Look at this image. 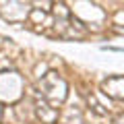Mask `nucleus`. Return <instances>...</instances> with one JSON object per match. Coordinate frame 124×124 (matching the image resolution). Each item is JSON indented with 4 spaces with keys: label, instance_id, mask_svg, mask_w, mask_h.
<instances>
[{
    "label": "nucleus",
    "instance_id": "nucleus-3",
    "mask_svg": "<svg viewBox=\"0 0 124 124\" xmlns=\"http://www.w3.org/2000/svg\"><path fill=\"white\" fill-rule=\"evenodd\" d=\"M35 112H37V116H39V120L44 124H56L58 122V110L54 106H50L48 101H37Z\"/></svg>",
    "mask_w": 124,
    "mask_h": 124
},
{
    "label": "nucleus",
    "instance_id": "nucleus-1",
    "mask_svg": "<svg viewBox=\"0 0 124 124\" xmlns=\"http://www.w3.org/2000/svg\"><path fill=\"white\" fill-rule=\"evenodd\" d=\"M39 95L50 103V106H60L68 95V85L66 81L58 77V72H48L39 81Z\"/></svg>",
    "mask_w": 124,
    "mask_h": 124
},
{
    "label": "nucleus",
    "instance_id": "nucleus-2",
    "mask_svg": "<svg viewBox=\"0 0 124 124\" xmlns=\"http://www.w3.org/2000/svg\"><path fill=\"white\" fill-rule=\"evenodd\" d=\"M101 89L114 99H124V77H110V79H106Z\"/></svg>",
    "mask_w": 124,
    "mask_h": 124
},
{
    "label": "nucleus",
    "instance_id": "nucleus-4",
    "mask_svg": "<svg viewBox=\"0 0 124 124\" xmlns=\"http://www.w3.org/2000/svg\"><path fill=\"white\" fill-rule=\"evenodd\" d=\"M114 50H118V52H122V50H120V48H114Z\"/></svg>",
    "mask_w": 124,
    "mask_h": 124
}]
</instances>
